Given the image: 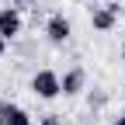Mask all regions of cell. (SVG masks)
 I'll return each mask as SVG.
<instances>
[{"mask_svg": "<svg viewBox=\"0 0 125 125\" xmlns=\"http://www.w3.org/2000/svg\"><path fill=\"white\" fill-rule=\"evenodd\" d=\"M31 94L42 97V101L59 97V94H62V76H59L56 70H38L35 76H31Z\"/></svg>", "mask_w": 125, "mask_h": 125, "instance_id": "cell-1", "label": "cell"}, {"mask_svg": "<svg viewBox=\"0 0 125 125\" xmlns=\"http://www.w3.org/2000/svg\"><path fill=\"white\" fill-rule=\"evenodd\" d=\"M70 35H73V24H70L66 14H59V10L49 14V21H45V38H49L52 45H66Z\"/></svg>", "mask_w": 125, "mask_h": 125, "instance_id": "cell-2", "label": "cell"}, {"mask_svg": "<svg viewBox=\"0 0 125 125\" xmlns=\"http://www.w3.org/2000/svg\"><path fill=\"white\" fill-rule=\"evenodd\" d=\"M21 28H24V21H21V10L18 7H0V35H4L7 42H14L21 35Z\"/></svg>", "mask_w": 125, "mask_h": 125, "instance_id": "cell-3", "label": "cell"}, {"mask_svg": "<svg viewBox=\"0 0 125 125\" xmlns=\"http://www.w3.org/2000/svg\"><path fill=\"white\" fill-rule=\"evenodd\" d=\"M118 4H111V0H108V7H97V4H94L90 7V24L94 28H97V31H111L115 24H118Z\"/></svg>", "mask_w": 125, "mask_h": 125, "instance_id": "cell-4", "label": "cell"}, {"mask_svg": "<svg viewBox=\"0 0 125 125\" xmlns=\"http://www.w3.org/2000/svg\"><path fill=\"white\" fill-rule=\"evenodd\" d=\"M59 76H62V94H66V97H76V94L87 90V70L83 66H70Z\"/></svg>", "mask_w": 125, "mask_h": 125, "instance_id": "cell-5", "label": "cell"}, {"mask_svg": "<svg viewBox=\"0 0 125 125\" xmlns=\"http://www.w3.org/2000/svg\"><path fill=\"white\" fill-rule=\"evenodd\" d=\"M104 104H108V90H101V87L87 90V108H90V111H101Z\"/></svg>", "mask_w": 125, "mask_h": 125, "instance_id": "cell-6", "label": "cell"}, {"mask_svg": "<svg viewBox=\"0 0 125 125\" xmlns=\"http://www.w3.org/2000/svg\"><path fill=\"white\" fill-rule=\"evenodd\" d=\"M7 125H31V115L24 111V108L14 104V115H10V122H7Z\"/></svg>", "mask_w": 125, "mask_h": 125, "instance_id": "cell-7", "label": "cell"}, {"mask_svg": "<svg viewBox=\"0 0 125 125\" xmlns=\"http://www.w3.org/2000/svg\"><path fill=\"white\" fill-rule=\"evenodd\" d=\"M10 115H14V104H10V101H0V125H7Z\"/></svg>", "mask_w": 125, "mask_h": 125, "instance_id": "cell-8", "label": "cell"}, {"mask_svg": "<svg viewBox=\"0 0 125 125\" xmlns=\"http://www.w3.org/2000/svg\"><path fill=\"white\" fill-rule=\"evenodd\" d=\"M38 125H62V118H59V115H42Z\"/></svg>", "mask_w": 125, "mask_h": 125, "instance_id": "cell-9", "label": "cell"}, {"mask_svg": "<svg viewBox=\"0 0 125 125\" xmlns=\"http://www.w3.org/2000/svg\"><path fill=\"white\" fill-rule=\"evenodd\" d=\"M38 0H10V7H18V10H24V7H35Z\"/></svg>", "mask_w": 125, "mask_h": 125, "instance_id": "cell-10", "label": "cell"}, {"mask_svg": "<svg viewBox=\"0 0 125 125\" xmlns=\"http://www.w3.org/2000/svg\"><path fill=\"white\" fill-rule=\"evenodd\" d=\"M115 125H125V108H122L118 115H115Z\"/></svg>", "mask_w": 125, "mask_h": 125, "instance_id": "cell-11", "label": "cell"}, {"mask_svg": "<svg viewBox=\"0 0 125 125\" xmlns=\"http://www.w3.org/2000/svg\"><path fill=\"white\" fill-rule=\"evenodd\" d=\"M4 52H7V38L0 35V56H4Z\"/></svg>", "mask_w": 125, "mask_h": 125, "instance_id": "cell-12", "label": "cell"}, {"mask_svg": "<svg viewBox=\"0 0 125 125\" xmlns=\"http://www.w3.org/2000/svg\"><path fill=\"white\" fill-rule=\"evenodd\" d=\"M122 66H125V42H122Z\"/></svg>", "mask_w": 125, "mask_h": 125, "instance_id": "cell-13", "label": "cell"}, {"mask_svg": "<svg viewBox=\"0 0 125 125\" xmlns=\"http://www.w3.org/2000/svg\"><path fill=\"white\" fill-rule=\"evenodd\" d=\"M111 4H122V0H111Z\"/></svg>", "mask_w": 125, "mask_h": 125, "instance_id": "cell-14", "label": "cell"}, {"mask_svg": "<svg viewBox=\"0 0 125 125\" xmlns=\"http://www.w3.org/2000/svg\"><path fill=\"white\" fill-rule=\"evenodd\" d=\"M90 4H94V0H90Z\"/></svg>", "mask_w": 125, "mask_h": 125, "instance_id": "cell-15", "label": "cell"}]
</instances>
